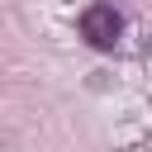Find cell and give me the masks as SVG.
Listing matches in <instances>:
<instances>
[{
  "label": "cell",
  "instance_id": "1",
  "mask_svg": "<svg viewBox=\"0 0 152 152\" xmlns=\"http://www.w3.org/2000/svg\"><path fill=\"white\" fill-rule=\"evenodd\" d=\"M119 33H124V14H119L114 5L95 0V5H86V10H81V38H86L90 48L109 52V48L119 43Z\"/></svg>",
  "mask_w": 152,
  "mask_h": 152
}]
</instances>
